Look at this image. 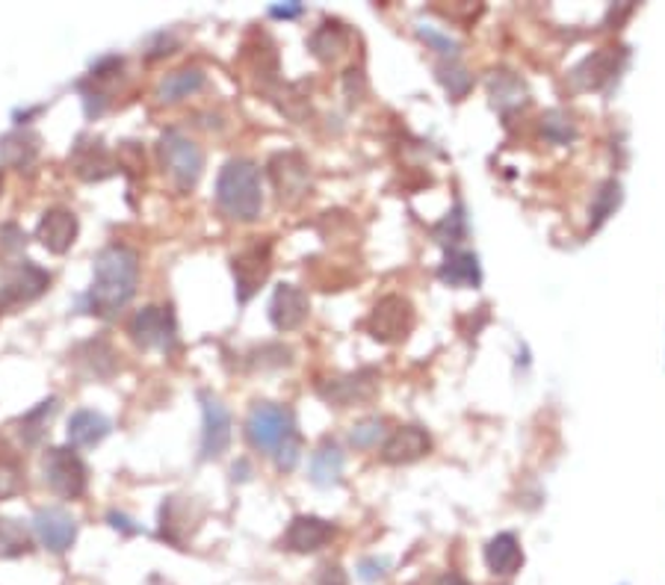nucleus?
Here are the masks:
<instances>
[{
    "instance_id": "58836bf2",
    "label": "nucleus",
    "mask_w": 665,
    "mask_h": 585,
    "mask_svg": "<svg viewBox=\"0 0 665 585\" xmlns=\"http://www.w3.org/2000/svg\"><path fill=\"white\" fill-rule=\"evenodd\" d=\"M319 585H347V576H343V571L338 565H328L319 574Z\"/></svg>"
},
{
    "instance_id": "a878e982",
    "label": "nucleus",
    "mask_w": 665,
    "mask_h": 585,
    "mask_svg": "<svg viewBox=\"0 0 665 585\" xmlns=\"http://www.w3.org/2000/svg\"><path fill=\"white\" fill-rule=\"evenodd\" d=\"M201 86H205L201 69H178L158 83V101L160 104H178V101L196 95Z\"/></svg>"
},
{
    "instance_id": "c756f323",
    "label": "nucleus",
    "mask_w": 665,
    "mask_h": 585,
    "mask_svg": "<svg viewBox=\"0 0 665 585\" xmlns=\"http://www.w3.org/2000/svg\"><path fill=\"white\" fill-rule=\"evenodd\" d=\"M385 441V420L382 417H364L349 429V444L355 449H373Z\"/></svg>"
},
{
    "instance_id": "0eeeda50",
    "label": "nucleus",
    "mask_w": 665,
    "mask_h": 585,
    "mask_svg": "<svg viewBox=\"0 0 665 585\" xmlns=\"http://www.w3.org/2000/svg\"><path fill=\"white\" fill-rule=\"evenodd\" d=\"M128 335L133 338V343L142 349H163V352H172L175 343H178V326H175V314L172 308H158V305H149L133 314L128 326Z\"/></svg>"
},
{
    "instance_id": "2f4dec72",
    "label": "nucleus",
    "mask_w": 665,
    "mask_h": 585,
    "mask_svg": "<svg viewBox=\"0 0 665 585\" xmlns=\"http://www.w3.org/2000/svg\"><path fill=\"white\" fill-rule=\"evenodd\" d=\"M618 201H621V187H618V180H606L604 187L597 189L595 204H592V229L604 225L606 219L616 213Z\"/></svg>"
},
{
    "instance_id": "4be33fe9",
    "label": "nucleus",
    "mask_w": 665,
    "mask_h": 585,
    "mask_svg": "<svg viewBox=\"0 0 665 585\" xmlns=\"http://www.w3.org/2000/svg\"><path fill=\"white\" fill-rule=\"evenodd\" d=\"M486 565L491 574L497 576H512L521 571L524 565V550H521V541L512 533H500L488 541L486 547Z\"/></svg>"
},
{
    "instance_id": "37998d69",
    "label": "nucleus",
    "mask_w": 665,
    "mask_h": 585,
    "mask_svg": "<svg viewBox=\"0 0 665 585\" xmlns=\"http://www.w3.org/2000/svg\"><path fill=\"white\" fill-rule=\"evenodd\" d=\"M0 189H3V178H0Z\"/></svg>"
},
{
    "instance_id": "f704fd0d",
    "label": "nucleus",
    "mask_w": 665,
    "mask_h": 585,
    "mask_svg": "<svg viewBox=\"0 0 665 585\" xmlns=\"http://www.w3.org/2000/svg\"><path fill=\"white\" fill-rule=\"evenodd\" d=\"M418 36L427 42L429 48L438 50L441 57H447V60H456V57H458V42H453L450 36H444L441 31H435V27H429V24H420Z\"/></svg>"
},
{
    "instance_id": "aec40b11",
    "label": "nucleus",
    "mask_w": 665,
    "mask_h": 585,
    "mask_svg": "<svg viewBox=\"0 0 665 585\" xmlns=\"http://www.w3.org/2000/svg\"><path fill=\"white\" fill-rule=\"evenodd\" d=\"M42 139L36 130L19 128L10 130L7 137L0 139V163L10 166V169H27L36 154H39Z\"/></svg>"
},
{
    "instance_id": "9d476101",
    "label": "nucleus",
    "mask_w": 665,
    "mask_h": 585,
    "mask_svg": "<svg viewBox=\"0 0 665 585\" xmlns=\"http://www.w3.org/2000/svg\"><path fill=\"white\" fill-rule=\"evenodd\" d=\"M269 178L272 187L279 192V199L284 204H299L311 192V172L308 163L288 151V154H276L269 163Z\"/></svg>"
},
{
    "instance_id": "ddd939ff",
    "label": "nucleus",
    "mask_w": 665,
    "mask_h": 585,
    "mask_svg": "<svg viewBox=\"0 0 665 585\" xmlns=\"http://www.w3.org/2000/svg\"><path fill=\"white\" fill-rule=\"evenodd\" d=\"M36 239L50 255H66L78 239V217L69 208H50L36 225Z\"/></svg>"
},
{
    "instance_id": "ea45409f",
    "label": "nucleus",
    "mask_w": 665,
    "mask_h": 585,
    "mask_svg": "<svg viewBox=\"0 0 665 585\" xmlns=\"http://www.w3.org/2000/svg\"><path fill=\"white\" fill-rule=\"evenodd\" d=\"M272 19H296V15H302L305 12V7L302 3H290V7H272Z\"/></svg>"
},
{
    "instance_id": "f03ea898",
    "label": "nucleus",
    "mask_w": 665,
    "mask_h": 585,
    "mask_svg": "<svg viewBox=\"0 0 665 585\" xmlns=\"http://www.w3.org/2000/svg\"><path fill=\"white\" fill-rule=\"evenodd\" d=\"M217 204L234 222H255L264 208L260 169L252 160H229L217 180Z\"/></svg>"
},
{
    "instance_id": "473e14b6",
    "label": "nucleus",
    "mask_w": 665,
    "mask_h": 585,
    "mask_svg": "<svg viewBox=\"0 0 665 585\" xmlns=\"http://www.w3.org/2000/svg\"><path fill=\"white\" fill-rule=\"evenodd\" d=\"M541 130H545V137L550 139V142H557V145H565V142H571L576 133L574 125H571V119H568L565 113H559V109L547 113L545 119H541Z\"/></svg>"
},
{
    "instance_id": "39448f33",
    "label": "nucleus",
    "mask_w": 665,
    "mask_h": 585,
    "mask_svg": "<svg viewBox=\"0 0 665 585\" xmlns=\"http://www.w3.org/2000/svg\"><path fill=\"white\" fill-rule=\"evenodd\" d=\"M45 482L57 496L62 500H78L86 494L90 485V470L83 465V458L69 447H54L45 453Z\"/></svg>"
},
{
    "instance_id": "c9c22d12",
    "label": "nucleus",
    "mask_w": 665,
    "mask_h": 585,
    "mask_svg": "<svg viewBox=\"0 0 665 585\" xmlns=\"http://www.w3.org/2000/svg\"><path fill=\"white\" fill-rule=\"evenodd\" d=\"M272 456H276V465H279L281 473H290V470H296L299 458H302V441H299V435L288 437V441H284V444H281V447L276 449Z\"/></svg>"
},
{
    "instance_id": "20e7f679",
    "label": "nucleus",
    "mask_w": 665,
    "mask_h": 585,
    "mask_svg": "<svg viewBox=\"0 0 665 585\" xmlns=\"http://www.w3.org/2000/svg\"><path fill=\"white\" fill-rule=\"evenodd\" d=\"M293 435H296V420L290 408L276 406V402H258L248 411L246 437L260 453H276Z\"/></svg>"
},
{
    "instance_id": "f8f14e48",
    "label": "nucleus",
    "mask_w": 665,
    "mask_h": 585,
    "mask_svg": "<svg viewBox=\"0 0 665 585\" xmlns=\"http://www.w3.org/2000/svg\"><path fill=\"white\" fill-rule=\"evenodd\" d=\"M33 533L42 541V547H48L50 553H66L74 538H78V520L66 512V508H39L33 517Z\"/></svg>"
},
{
    "instance_id": "2eb2a0df",
    "label": "nucleus",
    "mask_w": 665,
    "mask_h": 585,
    "mask_svg": "<svg viewBox=\"0 0 665 585\" xmlns=\"http://www.w3.org/2000/svg\"><path fill=\"white\" fill-rule=\"evenodd\" d=\"M71 169L83 180H104L116 172V163H113V154L104 149L101 139L80 137L74 151H71Z\"/></svg>"
},
{
    "instance_id": "1a4fd4ad",
    "label": "nucleus",
    "mask_w": 665,
    "mask_h": 585,
    "mask_svg": "<svg viewBox=\"0 0 665 585\" xmlns=\"http://www.w3.org/2000/svg\"><path fill=\"white\" fill-rule=\"evenodd\" d=\"M50 284V276L42 267H36L33 260H24L19 267H12L7 272V281L0 284V314L39 299Z\"/></svg>"
},
{
    "instance_id": "6e6552de",
    "label": "nucleus",
    "mask_w": 665,
    "mask_h": 585,
    "mask_svg": "<svg viewBox=\"0 0 665 585\" xmlns=\"http://www.w3.org/2000/svg\"><path fill=\"white\" fill-rule=\"evenodd\" d=\"M231 269H234V281H237V299L240 302H248L260 290V284L267 281L269 269H272V246L269 239L264 243H252L246 246L240 255H234L231 260Z\"/></svg>"
},
{
    "instance_id": "dca6fc26",
    "label": "nucleus",
    "mask_w": 665,
    "mask_h": 585,
    "mask_svg": "<svg viewBox=\"0 0 665 585\" xmlns=\"http://www.w3.org/2000/svg\"><path fill=\"white\" fill-rule=\"evenodd\" d=\"M335 538V526L314 515L293 517V524L284 533V547L293 553H317Z\"/></svg>"
},
{
    "instance_id": "4468645a",
    "label": "nucleus",
    "mask_w": 665,
    "mask_h": 585,
    "mask_svg": "<svg viewBox=\"0 0 665 585\" xmlns=\"http://www.w3.org/2000/svg\"><path fill=\"white\" fill-rule=\"evenodd\" d=\"M308 293L296 284H279L272 293V302H269V319L279 331H293V328L302 326L308 319Z\"/></svg>"
},
{
    "instance_id": "f3484780",
    "label": "nucleus",
    "mask_w": 665,
    "mask_h": 585,
    "mask_svg": "<svg viewBox=\"0 0 665 585\" xmlns=\"http://www.w3.org/2000/svg\"><path fill=\"white\" fill-rule=\"evenodd\" d=\"M432 447V441L420 426H399L397 432H390L382 444V461L387 465H411L423 458Z\"/></svg>"
},
{
    "instance_id": "412c9836",
    "label": "nucleus",
    "mask_w": 665,
    "mask_h": 585,
    "mask_svg": "<svg viewBox=\"0 0 665 585\" xmlns=\"http://www.w3.org/2000/svg\"><path fill=\"white\" fill-rule=\"evenodd\" d=\"M438 278L450 284V288H479L482 281V269L474 251H462V248H450L444 264L438 267Z\"/></svg>"
},
{
    "instance_id": "7ed1b4c3",
    "label": "nucleus",
    "mask_w": 665,
    "mask_h": 585,
    "mask_svg": "<svg viewBox=\"0 0 665 585\" xmlns=\"http://www.w3.org/2000/svg\"><path fill=\"white\" fill-rule=\"evenodd\" d=\"M160 151V163L163 169L172 178L178 192H189L196 189V184L201 180V172H205V154L201 149L192 142L189 137H184L180 130H166L158 142Z\"/></svg>"
},
{
    "instance_id": "cd10ccee",
    "label": "nucleus",
    "mask_w": 665,
    "mask_h": 585,
    "mask_svg": "<svg viewBox=\"0 0 665 585\" xmlns=\"http://www.w3.org/2000/svg\"><path fill=\"white\" fill-rule=\"evenodd\" d=\"M438 80H441V86L450 92V98H465L467 92H470V86H474V78H470V71L462 66L458 60H444L441 66H438Z\"/></svg>"
},
{
    "instance_id": "72a5a7b5",
    "label": "nucleus",
    "mask_w": 665,
    "mask_h": 585,
    "mask_svg": "<svg viewBox=\"0 0 665 585\" xmlns=\"http://www.w3.org/2000/svg\"><path fill=\"white\" fill-rule=\"evenodd\" d=\"M491 95H494V104L506 107V104H512L509 95H515V101H524V83L512 78V74H506V71H500V74L491 80Z\"/></svg>"
},
{
    "instance_id": "79ce46f5",
    "label": "nucleus",
    "mask_w": 665,
    "mask_h": 585,
    "mask_svg": "<svg viewBox=\"0 0 665 585\" xmlns=\"http://www.w3.org/2000/svg\"><path fill=\"white\" fill-rule=\"evenodd\" d=\"M3 234H15V237H19V229H15V225H7V229H3ZM7 246L21 248V243H19V239H7Z\"/></svg>"
},
{
    "instance_id": "e433bc0d",
    "label": "nucleus",
    "mask_w": 665,
    "mask_h": 585,
    "mask_svg": "<svg viewBox=\"0 0 665 585\" xmlns=\"http://www.w3.org/2000/svg\"><path fill=\"white\" fill-rule=\"evenodd\" d=\"M462 234H465V217H462V208H456V213H450V217L438 225L435 237L441 239V243H456Z\"/></svg>"
},
{
    "instance_id": "f257e3e1",
    "label": "nucleus",
    "mask_w": 665,
    "mask_h": 585,
    "mask_svg": "<svg viewBox=\"0 0 665 585\" xmlns=\"http://www.w3.org/2000/svg\"><path fill=\"white\" fill-rule=\"evenodd\" d=\"M140 284V255L125 243H109L101 248L92 269V288L83 299V308L95 317H116L137 293Z\"/></svg>"
},
{
    "instance_id": "c85d7f7f",
    "label": "nucleus",
    "mask_w": 665,
    "mask_h": 585,
    "mask_svg": "<svg viewBox=\"0 0 665 585\" xmlns=\"http://www.w3.org/2000/svg\"><path fill=\"white\" fill-rule=\"evenodd\" d=\"M21 491H24V467L10 449H0V500H10Z\"/></svg>"
},
{
    "instance_id": "393cba45",
    "label": "nucleus",
    "mask_w": 665,
    "mask_h": 585,
    "mask_svg": "<svg viewBox=\"0 0 665 585\" xmlns=\"http://www.w3.org/2000/svg\"><path fill=\"white\" fill-rule=\"evenodd\" d=\"M340 477H343V453L335 441H323L317 453L311 456V479L314 485L331 488L338 485Z\"/></svg>"
},
{
    "instance_id": "a19ab883",
    "label": "nucleus",
    "mask_w": 665,
    "mask_h": 585,
    "mask_svg": "<svg viewBox=\"0 0 665 585\" xmlns=\"http://www.w3.org/2000/svg\"><path fill=\"white\" fill-rule=\"evenodd\" d=\"M435 585H467V580H465V576H458V574H444Z\"/></svg>"
},
{
    "instance_id": "6ab92c4d",
    "label": "nucleus",
    "mask_w": 665,
    "mask_h": 585,
    "mask_svg": "<svg viewBox=\"0 0 665 585\" xmlns=\"http://www.w3.org/2000/svg\"><path fill=\"white\" fill-rule=\"evenodd\" d=\"M616 71H618L616 48H600L576 66L571 80H574L576 90H600L606 80L616 78Z\"/></svg>"
},
{
    "instance_id": "423d86ee",
    "label": "nucleus",
    "mask_w": 665,
    "mask_h": 585,
    "mask_svg": "<svg viewBox=\"0 0 665 585\" xmlns=\"http://www.w3.org/2000/svg\"><path fill=\"white\" fill-rule=\"evenodd\" d=\"M411 326H415V308L402 296L378 299V305L370 311L368 323H364L370 338L378 340V343H399V340H406Z\"/></svg>"
},
{
    "instance_id": "5701e85b",
    "label": "nucleus",
    "mask_w": 665,
    "mask_h": 585,
    "mask_svg": "<svg viewBox=\"0 0 665 585\" xmlns=\"http://www.w3.org/2000/svg\"><path fill=\"white\" fill-rule=\"evenodd\" d=\"M69 444L71 447H95L104 437L109 435V420L101 411H90V408H80L69 420Z\"/></svg>"
},
{
    "instance_id": "7c9ffc66",
    "label": "nucleus",
    "mask_w": 665,
    "mask_h": 585,
    "mask_svg": "<svg viewBox=\"0 0 665 585\" xmlns=\"http://www.w3.org/2000/svg\"><path fill=\"white\" fill-rule=\"evenodd\" d=\"M57 414V399H45L39 408H33L31 414L21 420V437L27 444H39V437L45 435V423Z\"/></svg>"
},
{
    "instance_id": "bb28decb",
    "label": "nucleus",
    "mask_w": 665,
    "mask_h": 585,
    "mask_svg": "<svg viewBox=\"0 0 665 585\" xmlns=\"http://www.w3.org/2000/svg\"><path fill=\"white\" fill-rule=\"evenodd\" d=\"M33 550V538L27 526L12 520V517H0V559H15Z\"/></svg>"
},
{
    "instance_id": "9b49d317",
    "label": "nucleus",
    "mask_w": 665,
    "mask_h": 585,
    "mask_svg": "<svg viewBox=\"0 0 665 585\" xmlns=\"http://www.w3.org/2000/svg\"><path fill=\"white\" fill-rule=\"evenodd\" d=\"M201 414H205V429H201V458H219L231 444V411L225 402L213 394H201Z\"/></svg>"
},
{
    "instance_id": "b1692460",
    "label": "nucleus",
    "mask_w": 665,
    "mask_h": 585,
    "mask_svg": "<svg viewBox=\"0 0 665 585\" xmlns=\"http://www.w3.org/2000/svg\"><path fill=\"white\" fill-rule=\"evenodd\" d=\"M349 31L338 21H323L317 31L311 33L308 48L319 62H335L349 48Z\"/></svg>"
},
{
    "instance_id": "4c0bfd02",
    "label": "nucleus",
    "mask_w": 665,
    "mask_h": 585,
    "mask_svg": "<svg viewBox=\"0 0 665 585\" xmlns=\"http://www.w3.org/2000/svg\"><path fill=\"white\" fill-rule=\"evenodd\" d=\"M385 568H387L385 559H364V562L358 565V574H361V580L373 583L378 576H385Z\"/></svg>"
},
{
    "instance_id": "a211bd4d",
    "label": "nucleus",
    "mask_w": 665,
    "mask_h": 585,
    "mask_svg": "<svg viewBox=\"0 0 665 585\" xmlns=\"http://www.w3.org/2000/svg\"><path fill=\"white\" fill-rule=\"evenodd\" d=\"M376 370H358L355 376H343L335 378V382H326L319 385V397L331 402V406L347 408L352 402H361V399L373 397L376 390Z\"/></svg>"
}]
</instances>
